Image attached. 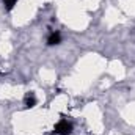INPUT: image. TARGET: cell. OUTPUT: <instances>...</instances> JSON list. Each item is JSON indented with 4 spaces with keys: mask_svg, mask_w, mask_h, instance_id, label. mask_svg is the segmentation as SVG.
Returning a JSON list of instances; mask_svg holds the SVG:
<instances>
[{
    "mask_svg": "<svg viewBox=\"0 0 135 135\" xmlns=\"http://www.w3.org/2000/svg\"><path fill=\"white\" fill-rule=\"evenodd\" d=\"M71 131H72V126H71V123H68L66 119H61V121L55 126V129H54V132L58 134V135H69Z\"/></svg>",
    "mask_w": 135,
    "mask_h": 135,
    "instance_id": "cell-1",
    "label": "cell"
},
{
    "mask_svg": "<svg viewBox=\"0 0 135 135\" xmlns=\"http://www.w3.org/2000/svg\"><path fill=\"white\" fill-rule=\"evenodd\" d=\"M60 41H61V36H60V33H58V32H54V33H50L49 39H47V42H49L50 46L60 44Z\"/></svg>",
    "mask_w": 135,
    "mask_h": 135,
    "instance_id": "cell-2",
    "label": "cell"
},
{
    "mask_svg": "<svg viewBox=\"0 0 135 135\" xmlns=\"http://www.w3.org/2000/svg\"><path fill=\"white\" fill-rule=\"evenodd\" d=\"M35 104H36L35 96L32 94V93H28V94L25 96V105H27V107H35Z\"/></svg>",
    "mask_w": 135,
    "mask_h": 135,
    "instance_id": "cell-3",
    "label": "cell"
},
{
    "mask_svg": "<svg viewBox=\"0 0 135 135\" xmlns=\"http://www.w3.org/2000/svg\"><path fill=\"white\" fill-rule=\"evenodd\" d=\"M16 2H17V0H5V3H6V6H8V8H13Z\"/></svg>",
    "mask_w": 135,
    "mask_h": 135,
    "instance_id": "cell-4",
    "label": "cell"
}]
</instances>
